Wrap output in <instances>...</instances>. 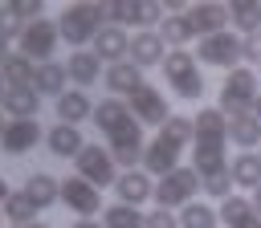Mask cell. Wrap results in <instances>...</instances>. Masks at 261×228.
Instances as JSON below:
<instances>
[{"label": "cell", "instance_id": "6da1fadb", "mask_svg": "<svg viewBox=\"0 0 261 228\" xmlns=\"http://www.w3.org/2000/svg\"><path fill=\"white\" fill-rule=\"evenodd\" d=\"M102 20H106L102 4H86V0H77V4H65V12L57 16V33H61L65 45L86 49V45H94V37L102 33Z\"/></svg>", "mask_w": 261, "mask_h": 228}, {"label": "cell", "instance_id": "7a4b0ae2", "mask_svg": "<svg viewBox=\"0 0 261 228\" xmlns=\"http://www.w3.org/2000/svg\"><path fill=\"white\" fill-rule=\"evenodd\" d=\"M163 77H167V86H171L184 102H200V98H204V73H200L196 53H188V49H167V57H163Z\"/></svg>", "mask_w": 261, "mask_h": 228}, {"label": "cell", "instance_id": "3957f363", "mask_svg": "<svg viewBox=\"0 0 261 228\" xmlns=\"http://www.w3.org/2000/svg\"><path fill=\"white\" fill-rule=\"evenodd\" d=\"M261 94V81L249 65H237L232 73H224V86H220V114L224 118H237V114H253V102Z\"/></svg>", "mask_w": 261, "mask_h": 228}, {"label": "cell", "instance_id": "277c9868", "mask_svg": "<svg viewBox=\"0 0 261 228\" xmlns=\"http://www.w3.org/2000/svg\"><path fill=\"white\" fill-rule=\"evenodd\" d=\"M196 191H200V175L192 171V167H175V171H167L159 183H155V208H167V212H175V208H188L192 200H196Z\"/></svg>", "mask_w": 261, "mask_h": 228}, {"label": "cell", "instance_id": "5b68a950", "mask_svg": "<svg viewBox=\"0 0 261 228\" xmlns=\"http://www.w3.org/2000/svg\"><path fill=\"white\" fill-rule=\"evenodd\" d=\"M73 175L77 179H86L90 187H114V179H118V163H114V155H110V147H98V142H86L82 147V155L73 159Z\"/></svg>", "mask_w": 261, "mask_h": 228}, {"label": "cell", "instance_id": "8992f818", "mask_svg": "<svg viewBox=\"0 0 261 228\" xmlns=\"http://www.w3.org/2000/svg\"><path fill=\"white\" fill-rule=\"evenodd\" d=\"M196 61L200 65H216L224 73H232L241 65V37L237 33H216V37H200L196 41Z\"/></svg>", "mask_w": 261, "mask_h": 228}, {"label": "cell", "instance_id": "52a82bcc", "mask_svg": "<svg viewBox=\"0 0 261 228\" xmlns=\"http://www.w3.org/2000/svg\"><path fill=\"white\" fill-rule=\"evenodd\" d=\"M106 142H110V155H114V163H118L122 171H135V167L143 163L147 138H143V126H139L135 118H126L122 126H114V130L106 134Z\"/></svg>", "mask_w": 261, "mask_h": 228}, {"label": "cell", "instance_id": "ba28073f", "mask_svg": "<svg viewBox=\"0 0 261 228\" xmlns=\"http://www.w3.org/2000/svg\"><path fill=\"white\" fill-rule=\"evenodd\" d=\"M57 41H61V33H57V20L41 16V20L24 24V33H20V53H24L29 61L45 65V61H53V53H57Z\"/></svg>", "mask_w": 261, "mask_h": 228}, {"label": "cell", "instance_id": "9c48e42d", "mask_svg": "<svg viewBox=\"0 0 261 228\" xmlns=\"http://www.w3.org/2000/svg\"><path fill=\"white\" fill-rule=\"evenodd\" d=\"M126 106H130V118H135L139 126H163V122L171 118L163 90H159V86H151V81H143V86L126 98Z\"/></svg>", "mask_w": 261, "mask_h": 228}, {"label": "cell", "instance_id": "30bf717a", "mask_svg": "<svg viewBox=\"0 0 261 228\" xmlns=\"http://www.w3.org/2000/svg\"><path fill=\"white\" fill-rule=\"evenodd\" d=\"M179 155H184V142H175L167 130H159L151 142H147V151H143V171L151 175V179H163L167 171H175L179 167Z\"/></svg>", "mask_w": 261, "mask_h": 228}, {"label": "cell", "instance_id": "8fae6325", "mask_svg": "<svg viewBox=\"0 0 261 228\" xmlns=\"http://www.w3.org/2000/svg\"><path fill=\"white\" fill-rule=\"evenodd\" d=\"M61 200H65V208H69L77 220H94V216H102V191L90 187V183L77 179V175H65V179H61Z\"/></svg>", "mask_w": 261, "mask_h": 228}, {"label": "cell", "instance_id": "7c38bea8", "mask_svg": "<svg viewBox=\"0 0 261 228\" xmlns=\"http://www.w3.org/2000/svg\"><path fill=\"white\" fill-rule=\"evenodd\" d=\"M224 147H228V138H196V151H192V163L188 167L200 175V183L212 179V175H220V171H228Z\"/></svg>", "mask_w": 261, "mask_h": 228}, {"label": "cell", "instance_id": "4fadbf2b", "mask_svg": "<svg viewBox=\"0 0 261 228\" xmlns=\"http://www.w3.org/2000/svg\"><path fill=\"white\" fill-rule=\"evenodd\" d=\"M188 24L200 37H216L228 28V4H216V0H200V4H188Z\"/></svg>", "mask_w": 261, "mask_h": 228}, {"label": "cell", "instance_id": "5bb4252c", "mask_svg": "<svg viewBox=\"0 0 261 228\" xmlns=\"http://www.w3.org/2000/svg\"><path fill=\"white\" fill-rule=\"evenodd\" d=\"M41 138H45V134H41V122H37V118H8V126H4V134H0V147H4V155H24V151H33Z\"/></svg>", "mask_w": 261, "mask_h": 228}, {"label": "cell", "instance_id": "9a60e30c", "mask_svg": "<svg viewBox=\"0 0 261 228\" xmlns=\"http://www.w3.org/2000/svg\"><path fill=\"white\" fill-rule=\"evenodd\" d=\"M114 195H118V204L139 208V204H147V200L155 195V179H151L143 167H135V171H118V179H114Z\"/></svg>", "mask_w": 261, "mask_h": 228}, {"label": "cell", "instance_id": "2e32d148", "mask_svg": "<svg viewBox=\"0 0 261 228\" xmlns=\"http://www.w3.org/2000/svg\"><path fill=\"white\" fill-rule=\"evenodd\" d=\"M163 57H167V45H163V37H159L155 28H143V33L130 37V53H126L130 65L151 69V65H163Z\"/></svg>", "mask_w": 261, "mask_h": 228}, {"label": "cell", "instance_id": "e0dca14e", "mask_svg": "<svg viewBox=\"0 0 261 228\" xmlns=\"http://www.w3.org/2000/svg\"><path fill=\"white\" fill-rule=\"evenodd\" d=\"M65 77H69L73 90L98 86V77H102V61H98V53H94V49H73V53L65 57Z\"/></svg>", "mask_w": 261, "mask_h": 228}, {"label": "cell", "instance_id": "ac0fdd59", "mask_svg": "<svg viewBox=\"0 0 261 228\" xmlns=\"http://www.w3.org/2000/svg\"><path fill=\"white\" fill-rule=\"evenodd\" d=\"M102 81H106V90L114 94V98H130L139 86H143V69L139 65H130V61H114V65H106L102 69Z\"/></svg>", "mask_w": 261, "mask_h": 228}, {"label": "cell", "instance_id": "d6986e66", "mask_svg": "<svg viewBox=\"0 0 261 228\" xmlns=\"http://www.w3.org/2000/svg\"><path fill=\"white\" fill-rule=\"evenodd\" d=\"M94 53H98V61H126V53H130V37H126V28H118V24H102V33L94 37V45H90Z\"/></svg>", "mask_w": 261, "mask_h": 228}, {"label": "cell", "instance_id": "ffe728a7", "mask_svg": "<svg viewBox=\"0 0 261 228\" xmlns=\"http://www.w3.org/2000/svg\"><path fill=\"white\" fill-rule=\"evenodd\" d=\"M45 147H49V155H57V159H77V155H82V147H86V138H82V130H77V126L57 122V126H49V130H45Z\"/></svg>", "mask_w": 261, "mask_h": 228}, {"label": "cell", "instance_id": "44dd1931", "mask_svg": "<svg viewBox=\"0 0 261 228\" xmlns=\"http://www.w3.org/2000/svg\"><path fill=\"white\" fill-rule=\"evenodd\" d=\"M24 195H29V204H33L37 212H45V208H53V204L61 200V179H53L49 171H33V175L24 179Z\"/></svg>", "mask_w": 261, "mask_h": 228}, {"label": "cell", "instance_id": "7402d4cb", "mask_svg": "<svg viewBox=\"0 0 261 228\" xmlns=\"http://www.w3.org/2000/svg\"><path fill=\"white\" fill-rule=\"evenodd\" d=\"M228 175H232V187L257 191L261 187V155L257 151H237L232 163H228Z\"/></svg>", "mask_w": 261, "mask_h": 228}, {"label": "cell", "instance_id": "603a6c76", "mask_svg": "<svg viewBox=\"0 0 261 228\" xmlns=\"http://www.w3.org/2000/svg\"><path fill=\"white\" fill-rule=\"evenodd\" d=\"M65 65L61 61H45V65H37L33 69V90H37V98H61L65 94Z\"/></svg>", "mask_w": 261, "mask_h": 228}, {"label": "cell", "instance_id": "cb8c5ba5", "mask_svg": "<svg viewBox=\"0 0 261 228\" xmlns=\"http://www.w3.org/2000/svg\"><path fill=\"white\" fill-rule=\"evenodd\" d=\"M57 118H61L65 126H77V122L94 118V102H90V94H86V90H65V94L57 98Z\"/></svg>", "mask_w": 261, "mask_h": 228}, {"label": "cell", "instance_id": "d4e9b609", "mask_svg": "<svg viewBox=\"0 0 261 228\" xmlns=\"http://www.w3.org/2000/svg\"><path fill=\"white\" fill-rule=\"evenodd\" d=\"M228 142H232L237 151H257V147H261V122H257L253 114L228 118Z\"/></svg>", "mask_w": 261, "mask_h": 228}, {"label": "cell", "instance_id": "484cf974", "mask_svg": "<svg viewBox=\"0 0 261 228\" xmlns=\"http://www.w3.org/2000/svg\"><path fill=\"white\" fill-rule=\"evenodd\" d=\"M216 216H220V228H253V224H257L249 195H228V200L216 208Z\"/></svg>", "mask_w": 261, "mask_h": 228}, {"label": "cell", "instance_id": "4316f807", "mask_svg": "<svg viewBox=\"0 0 261 228\" xmlns=\"http://www.w3.org/2000/svg\"><path fill=\"white\" fill-rule=\"evenodd\" d=\"M4 114L8 118H37V110H41V98H37V90L33 86H20V90H4Z\"/></svg>", "mask_w": 261, "mask_h": 228}, {"label": "cell", "instance_id": "83f0119b", "mask_svg": "<svg viewBox=\"0 0 261 228\" xmlns=\"http://www.w3.org/2000/svg\"><path fill=\"white\" fill-rule=\"evenodd\" d=\"M33 69H37V65H33L24 53H8L4 65H0V77H4L8 90H20V86H33Z\"/></svg>", "mask_w": 261, "mask_h": 228}, {"label": "cell", "instance_id": "f1b7e54d", "mask_svg": "<svg viewBox=\"0 0 261 228\" xmlns=\"http://www.w3.org/2000/svg\"><path fill=\"white\" fill-rule=\"evenodd\" d=\"M126 118H130V106H126L122 98H102V102L94 106V122H98L102 134H110L114 126H122Z\"/></svg>", "mask_w": 261, "mask_h": 228}, {"label": "cell", "instance_id": "f546056e", "mask_svg": "<svg viewBox=\"0 0 261 228\" xmlns=\"http://www.w3.org/2000/svg\"><path fill=\"white\" fill-rule=\"evenodd\" d=\"M155 33H159V37H163V45H171V49H188V41L196 37V33H192V24H188V12H184V16H163Z\"/></svg>", "mask_w": 261, "mask_h": 228}, {"label": "cell", "instance_id": "4dcf8cb0", "mask_svg": "<svg viewBox=\"0 0 261 228\" xmlns=\"http://www.w3.org/2000/svg\"><path fill=\"white\" fill-rule=\"evenodd\" d=\"M0 212H4V220H8L12 228H29V224H37V208L29 204V195H24V191H12V195L4 200V208H0Z\"/></svg>", "mask_w": 261, "mask_h": 228}, {"label": "cell", "instance_id": "1f68e13d", "mask_svg": "<svg viewBox=\"0 0 261 228\" xmlns=\"http://www.w3.org/2000/svg\"><path fill=\"white\" fill-rule=\"evenodd\" d=\"M228 24H237L245 37H249V33H261V4H253V0H232V4H228Z\"/></svg>", "mask_w": 261, "mask_h": 228}, {"label": "cell", "instance_id": "d6a6232c", "mask_svg": "<svg viewBox=\"0 0 261 228\" xmlns=\"http://www.w3.org/2000/svg\"><path fill=\"white\" fill-rule=\"evenodd\" d=\"M179 228H220V216H216L212 204L192 200L188 208H179Z\"/></svg>", "mask_w": 261, "mask_h": 228}, {"label": "cell", "instance_id": "836d02e7", "mask_svg": "<svg viewBox=\"0 0 261 228\" xmlns=\"http://www.w3.org/2000/svg\"><path fill=\"white\" fill-rule=\"evenodd\" d=\"M143 220H147V212L126 208V204H110V208H102V228H143Z\"/></svg>", "mask_w": 261, "mask_h": 228}, {"label": "cell", "instance_id": "e575fe53", "mask_svg": "<svg viewBox=\"0 0 261 228\" xmlns=\"http://www.w3.org/2000/svg\"><path fill=\"white\" fill-rule=\"evenodd\" d=\"M159 130H167V134H171L175 142H184V147H188V142H196V122H192L188 114H171Z\"/></svg>", "mask_w": 261, "mask_h": 228}, {"label": "cell", "instance_id": "d590c367", "mask_svg": "<svg viewBox=\"0 0 261 228\" xmlns=\"http://www.w3.org/2000/svg\"><path fill=\"white\" fill-rule=\"evenodd\" d=\"M200 191H204L208 200H220V204H224V200L232 195V175H228V171H220V175L204 179V183H200Z\"/></svg>", "mask_w": 261, "mask_h": 228}, {"label": "cell", "instance_id": "8d00e7d4", "mask_svg": "<svg viewBox=\"0 0 261 228\" xmlns=\"http://www.w3.org/2000/svg\"><path fill=\"white\" fill-rule=\"evenodd\" d=\"M20 33H24V24L16 20V12H12V4H0V41H20Z\"/></svg>", "mask_w": 261, "mask_h": 228}, {"label": "cell", "instance_id": "74e56055", "mask_svg": "<svg viewBox=\"0 0 261 228\" xmlns=\"http://www.w3.org/2000/svg\"><path fill=\"white\" fill-rule=\"evenodd\" d=\"M12 12H16V20H20V24H33V20H41V16H45V4H41V0H16V4H12Z\"/></svg>", "mask_w": 261, "mask_h": 228}, {"label": "cell", "instance_id": "f35d334b", "mask_svg": "<svg viewBox=\"0 0 261 228\" xmlns=\"http://www.w3.org/2000/svg\"><path fill=\"white\" fill-rule=\"evenodd\" d=\"M241 61L245 65H261V33L241 37Z\"/></svg>", "mask_w": 261, "mask_h": 228}, {"label": "cell", "instance_id": "ab89813d", "mask_svg": "<svg viewBox=\"0 0 261 228\" xmlns=\"http://www.w3.org/2000/svg\"><path fill=\"white\" fill-rule=\"evenodd\" d=\"M143 228H179V216H175V212H167V208H155V212H147Z\"/></svg>", "mask_w": 261, "mask_h": 228}, {"label": "cell", "instance_id": "60d3db41", "mask_svg": "<svg viewBox=\"0 0 261 228\" xmlns=\"http://www.w3.org/2000/svg\"><path fill=\"white\" fill-rule=\"evenodd\" d=\"M249 204H253V216L261 220V187H257V191H249Z\"/></svg>", "mask_w": 261, "mask_h": 228}, {"label": "cell", "instance_id": "b9f144b4", "mask_svg": "<svg viewBox=\"0 0 261 228\" xmlns=\"http://www.w3.org/2000/svg\"><path fill=\"white\" fill-rule=\"evenodd\" d=\"M69 228H102V220H73Z\"/></svg>", "mask_w": 261, "mask_h": 228}, {"label": "cell", "instance_id": "7bdbcfd3", "mask_svg": "<svg viewBox=\"0 0 261 228\" xmlns=\"http://www.w3.org/2000/svg\"><path fill=\"white\" fill-rule=\"evenodd\" d=\"M8 195H12V191H8V179H4V175H0V204H4V200H8Z\"/></svg>", "mask_w": 261, "mask_h": 228}, {"label": "cell", "instance_id": "ee69618b", "mask_svg": "<svg viewBox=\"0 0 261 228\" xmlns=\"http://www.w3.org/2000/svg\"><path fill=\"white\" fill-rule=\"evenodd\" d=\"M253 118L261 122V94H257V102H253Z\"/></svg>", "mask_w": 261, "mask_h": 228}, {"label": "cell", "instance_id": "f6af8a7d", "mask_svg": "<svg viewBox=\"0 0 261 228\" xmlns=\"http://www.w3.org/2000/svg\"><path fill=\"white\" fill-rule=\"evenodd\" d=\"M4 57H8V41H0V65H4Z\"/></svg>", "mask_w": 261, "mask_h": 228}, {"label": "cell", "instance_id": "bcb514c9", "mask_svg": "<svg viewBox=\"0 0 261 228\" xmlns=\"http://www.w3.org/2000/svg\"><path fill=\"white\" fill-rule=\"evenodd\" d=\"M29 228H53V224H45V220H37V224H29Z\"/></svg>", "mask_w": 261, "mask_h": 228}, {"label": "cell", "instance_id": "7dc6e473", "mask_svg": "<svg viewBox=\"0 0 261 228\" xmlns=\"http://www.w3.org/2000/svg\"><path fill=\"white\" fill-rule=\"evenodd\" d=\"M4 90H8V86H4V77H0V102H4Z\"/></svg>", "mask_w": 261, "mask_h": 228}, {"label": "cell", "instance_id": "c3c4849f", "mask_svg": "<svg viewBox=\"0 0 261 228\" xmlns=\"http://www.w3.org/2000/svg\"><path fill=\"white\" fill-rule=\"evenodd\" d=\"M4 126H8V122H4V118H0V134H4Z\"/></svg>", "mask_w": 261, "mask_h": 228}, {"label": "cell", "instance_id": "681fc988", "mask_svg": "<svg viewBox=\"0 0 261 228\" xmlns=\"http://www.w3.org/2000/svg\"><path fill=\"white\" fill-rule=\"evenodd\" d=\"M253 228H261V220H257V224H253Z\"/></svg>", "mask_w": 261, "mask_h": 228}, {"label": "cell", "instance_id": "f907efd6", "mask_svg": "<svg viewBox=\"0 0 261 228\" xmlns=\"http://www.w3.org/2000/svg\"><path fill=\"white\" fill-rule=\"evenodd\" d=\"M0 220H4V212H0Z\"/></svg>", "mask_w": 261, "mask_h": 228}, {"label": "cell", "instance_id": "816d5d0a", "mask_svg": "<svg viewBox=\"0 0 261 228\" xmlns=\"http://www.w3.org/2000/svg\"><path fill=\"white\" fill-rule=\"evenodd\" d=\"M257 81H261V77H257Z\"/></svg>", "mask_w": 261, "mask_h": 228}]
</instances>
